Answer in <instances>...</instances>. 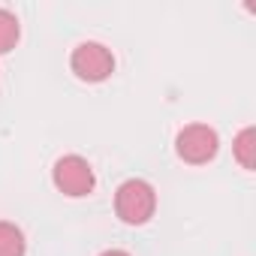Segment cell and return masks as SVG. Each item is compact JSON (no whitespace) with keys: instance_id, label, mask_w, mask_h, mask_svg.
<instances>
[{"instance_id":"cell-1","label":"cell","mask_w":256,"mask_h":256,"mask_svg":"<svg viewBox=\"0 0 256 256\" xmlns=\"http://www.w3.org/2000/svg\"><path fill=\"white\" fill-rule=\"evenodd\" d=\"M154 208H157V193L142 178L124 181L118 187V193H114V211H118V217L124 223H130V226L148 223L154 217Z\"/></svg>"},{"instance_id":"cell-2","label":"cell","mask_w":256,"mask_h":256,"mask_svg":"<svg viewBox=\"0 0 256 256\" xmlns=\"http://www.w3.org/2000/svg\"><path fill=\"white\" fill-rule=\"evenodd\" d=\"M217 133L211 130V126H205V124H190V126H184V130L178 133V139H175V151H178V157L184 160V163H193V166H199V163H208L214 154H217Z\"/></svg>"},{"instance_id":"cell-3","label":"cell","mask_w":256,"mask_h":256,"mask_svg":"<svg viewBox=\"0 0 256 256\" xmlns=\"http://www.w3.org/2000/svg\"><path fill=\"white\" fill-rule=\"evenodd\" d=\"M70 64H72V72L82 82H102L114 70V58H112V52L102 42H82V46H76Z\"/></svg>"},{"instance_id":"cell-4","label":"cell","mask_w":256,"mask_h":256,"mask_svg":"<svg viewBox=\"0 0 256 256\" xmlns=\"http://www.w3.org/2000/svg\"><path fill=\"white\" fill-rule=\"evenodd\" d=\"M54 187L66 196H88L94 190V169L84 157L78 154H70V157H60L54 163Z\"/></svg>"},{"instance_id":"cell-5","label":"cell","mask_w":256,"mask_h":256,"mask_svg":"<svg viewBox=\"0 0 256 256\" xmlns=\"http://www.w3.org/2000/svg\"><path fill=\"white\" fill-rule=\"evenodd\" d=\"M0 256H24V235L6 220H0Z\"/></svg>"},{"instance_id":"cell-6","label":"cell","mask_w":256,"mask_h":256,"mask_svg":"<svg viewBox=\"0 0 256 256\" xmlns=\"http://www.w3.org/2000/svg\"><path fill=\"white\" fill-rule=\"evenodd\" d=\"M18 18L10 10H0V54H6L10 48H16L18 42Z\"/></svg>"},{"instance_id":"cell-7","label":"cell","mask_w":256,"mask_h":256,"mask_svg":"<svg viewBox=\"0 0 256 256\" xmlns=\"http://www.w3.org/2000/svg\"><path fill=\"white\" fill-rule=\"evenodd\" d=\"M256 142V133H253V126H247V130H241L238 133V139H235V157H238V163L244 166V169H253L256 166V157H253V145Z\"/></svg>"},{"instance_id":"cell-8","label":"cell","mask_w":256,"mask_h":256,"mask_svg":"<svg viewBox=\"0 0 256 256\" xmlns=\"http://www.w3.org/2000/svg\"><path fill=\"white\" fill-rule=\"evenodd\" d=\"M100 256H130L126 250H106V253H100Z\"/></svg>"}]
</instances>
